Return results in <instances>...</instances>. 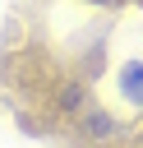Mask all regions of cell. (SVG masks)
Instances as JSON below:
<instances>
[{
    "label": "cell",
    "mask_w": 143,
    "mask_h": 148,
    "mask_svg": "<svg viewBox=\"0 0 143 148\" xmlns=\"http://www.w3.org/2000/svg\"><path fill=\"white\" fill-rule=\"evenodd\" d=\"M92 5H111V0H92Z\"/></svg>",
    "instance_id": "obj_1"
}]
</instances>
